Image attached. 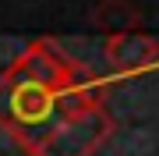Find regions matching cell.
<instances>
[{
	"mask_svg": "<svg viewBox=\"0 0 159 156\" xmlns=\"http://www.w3.org/2000/svg\"><path fill=\"white\" fill-rule=\"evenodd\" d=\"M110 82L57 39H35L0 75V128L29 156H39L60 124L106 106Z\"/></svg>",
	"mask_w": 159,
	"mask_h": 156,
	"instance_id": "cell-1",
	"label": "cell"
},
{
	"mask_svg": "<svg viewBox=\"0 0 159 156\" xmlns=\"http://www.w3.org/2000/svg\"><path fill=\"white\" fill-rule=\"evenodd\" d=\"M113 128H117L113 114L106 106L89 110V114L71 117L67 124H60L57 135L39 149V156H96L106 145V139L113 135Z\"/></svg>",
	"mask_w": 159,
	"mask_h": 156,
	"instance_id": "cell-2",
	"label": "cell"
},
{
	"mask_svg": "<svg viewBox=\"0 0 159 156\" xmlns=\"http://www.w3.org/2000/svg\"><path fill=\"white\" fill-rule=\"evenodd\" d=\"M102 60L110 68V78H134L159 68V39L145 32L110 35L102 43Z\"/></svg>",
	"mask_w": 159,
	"mask_h": 156,
	"instance_id": "cell-3",
	"label": "cell"
},
{
	"mask_svg": "<svg viewBox=\"0 0 159 156\" xmlns=\"http://www.w3.org/2000/svg\"><path fill=\"white\" fill-rule=\"evenodd\" d=\"M89 18L99 32H106V39L110 35L142 32V7L134 0H96Z\"/></svg>",
	"mask_w": 159,
	"mask_h": 156,
	"instance_id": "cell-4",
	"label": "cell"
}]
</instances>
